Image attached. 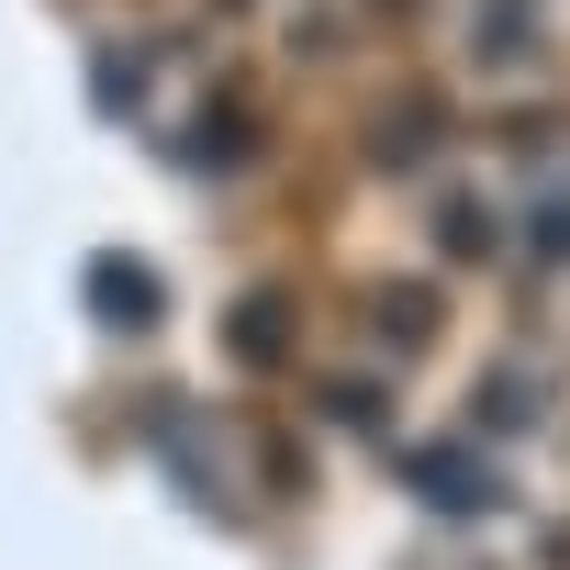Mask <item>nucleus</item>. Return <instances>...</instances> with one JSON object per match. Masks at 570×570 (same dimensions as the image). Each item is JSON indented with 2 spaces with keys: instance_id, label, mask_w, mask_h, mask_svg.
<instances>
[]
</instances>
